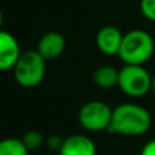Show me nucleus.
<instances>
[{
    "mask_svg": "<svg viewBox=\"0 0 155 155\" xmlns=\"http://www.w3.org/2000/svg\"><path fill=\"white\" fill-rule=\"evenodd\" d=\"M151 124L153 118L144 106L127 102L113 109L112 123L107 132L129 137L142 136L148 132Z\"/></svg>",
    "mask_w": 155,
    "mask_h": 155,
    "instance_id": "nucleus-1",
    "label": "nucleus"
},
{
    "mask_svg": "<svg viewBox=\"0 0 155 155\" xmlns=\"http://www.w3.org/2000/svg\"><path fill=\"white\" fill-rule=\"evenodd\" d=\"M155 42L153 35L142 29H135L125 33L120 52L117 56L124 64L144 65L153 57Z\"/></svg>",
    "mask_w": 155,
    "mask_h": 155,
    "instance_id": "nucleus-2",
    "label": "nucleus"
},
{
    "mask_svg": "<svg viewBox=\"0 0 155 155\" xmlns=\"http://www.w3.org/2000/svg\"><path fill=\"white\" fill-rule=\"evenodd\" d=\"M12 72L19 86L25 88H33L40 84L45 78L46 60L37 51L22 52Z\"/></svg>",
    "mask_w": 155,
    "mask_h": 155,
    "instance_id": "nucleus-3",
    "label": "nucleus"
},
{
    "mask_svg": "<svg viewBox=\"0 0 155 155\" xmlns=\"http://www.w3.org/2000/svg\"><path fill=\"white\" fill-rule=\"evenodd\" d=\"M153 76L143 65L125 64L120 70L118 87L125 95L139 98L151 91Z\"/></svg>",
    "mask_w": 155,
    "mask_h": 155,
    "instance_id": "nucleus-4",
    "label": "nucleus"
},
{
    "mask_svg": "<svg viewBox=\"0 0 155 155\" xmlns=\"http://www.w3.org/2000/svg\"><path fill=\"white\" fill-rule=\"evenodd\" d=\"M113 109L102 101L86 102L79 110V124L83 129L90 132L107 131L112 123Z\"/></svg>",
    "mask_w": 155,
    "mask_h": 155,
    "instance_id": "nucleus-5",
    "label": "nucleus"
},
{
    "mask_svg": "<svg viewBox=\"0 0 155 155\" xmlns=\"http://www.w3.org/2000/svg\"><path fill=\"white\" fill-rule=\"evenodd\" d=\"M21 54L18 40L11 33L0 30V71L14 70Z\"/></svg>",
    "mask_w": 155,
    "mask_h": 155,
    "instance_id": "nucleus-6",
    "label": "nucleus"
},
{
    "mask_svg": "<svg viewBox=\"0 0 155 155\" xmlns=\"http://www.w3.org/2000/svg\"><path fill=\"white\" fill-rule=\"evenodd\" d=\"M124 34L116 26H105L97 33L95 44L99 52L106 56H116L118 54L123 44Z\"/></svg>",
    "mask_w": 155,
    "mask_h": 155,
    "instance_id": "nucleus-7",
    "label": "nucleus"
},
{
    "mask_svg": "<svg viewBox=\"0 0 155 155\" xmlns=\"http://www.w3.org/2000/svg\"><path fill=\"white\" fill-rule=\"evenodd\" d=\"M35 51L48 61L56 60L65 51V38L59 31H48L40 38Z\"/></svg>",
    "mask_w": 155,
    "mask_h": 155,
    "instance_id": "nucleus-8",
    "label": "nucleus"
},
{
    "mask_svg": "<svg viewBox=\"0 0 155 155\" xmlns=\"http://www.w3.org/2000/svg\"><path fill=\"white\" fill-rule=\"evenodd\" d=\"M60 155H97V146L86 135H71L65 137Z\"/></svg>",
    "mask_w": 155,
    "mask_h": 155,
    "instance_id": "nucleus-9",
    "label": "nucleus"
},
{
    "mask_svg": "<svg viewBox=\"0 0 155 155\" xmlns=\"http://www.w3.org/2000/svg\"><path fill=\"white\" fill-rule=\"evenodd\" d=\"M118 76L120 70L114 68L113 65H99L93 74V80L99 88L109 90L114 86H118Z\"/></svg>",
    "mask_w": 155,
    "mask_h": 155,
    "instance_id": "nucleus-10",
    "label": "nucleus"
},
{
    "mask_svg": "<svg viewBox=\"0 0 155 155\" xmlns=\"http://www.w3.org/2000/svg\"><path fill=\"white\" fill-rule=\"evenodd\" d=\"M29 153L22 139L5 137L0 140V155H29Z\"/></svg>",
    "mask_w": 155,
    "mask_h": 155,
    "instance_id": "nucleus-11",
    "label": "nucleus"
},
{
    "mask_svg": "<svg viewBox=\"0 0 155 155\" xmlns=\"http://www.w3.org/2000/svg\"><path fill=\"white\" fill-rule=\"evenodd\" d=\"M22 142L25 143L29 151H35L45 144V139H44L42 134L38 131H27L22 137Z\"/></svg>",
    "mask_w": 155,
    "mask_h": 155,
    "instance_id": "nucleus-12",
    "label": "nucleus"
},
{
    "mask_svg": "<svg viewBox=\"0 0 155 155\" xmlns=\"http://www.w3.org/2000/svg\"><path fill=\"white\" fill-rule=\"evenodd\" d=\"M140 11L146 19L155 22V0H140Z\"/></svg>",
    "mask_w": 155,
    "mask_h": 155,
    "instance_id": "nucleus-13",
    "label": "nucleus"
},
{
    "mask_svg": "<svg viewBox=\"0 0 155 155\" xmlns=\"http://www.w3.org/2000/svg\"><path fill=\"white\" fill-rule=\"evenodd\" d=\"M63 143H64V139H61V137L57 136V135H53V136L48 137V139L45 140L46 147L52 151H57V153H60Z\"/></svg>",
    "mask_w": 155,
    "mask_h": 155,
    "instance_id": "nucleus-14",
    "label": "nucleus"
},
{
    "mask_svg": "<svg viewBox=\"0 0 155 155\" xmlns=\"http://www.w3.org/2000/svg\"><path fill=\"white\" fill-rule=\"evenodd\" d=\"M140 155H155V139L150 140V142H147L143 146Z\"/></svg>",
    "mask_w": 155,
    "mask_h": 155,
    "instance_id": "nucleus-15",
    "label": "nucleus"
},
{
    "mask_svg": "<svg viewBox=\"0 0 155 155\" xmlns=\"http://www.w3.org/2000/svg\"><path fill=\"white\" fill-rule=\"evenodd\" d=\"M151 91H153L154 95H155V74L153 75V86H151Z\"/></svg>",
    "mask_w": 155,
    "mask_h": 155,
    "instance_id": "nucleus-16",
    "label": "nucleus"
},
{
    "mask_svg": "<svg viewBox=\"0 0 155 155\" xmlns=\"http://www.w3.org/2000/svg\"><path fill=\"white\" fill-rule=\"evenodd\" d=\"M3 26V12H2V8H0V30H2Z\"/></svg>",
    "mask_w": 155,
    "mask_h": 155,
    "instance_id": "nucleus-17",
    "label": "nucleus"
}]
</instances>
